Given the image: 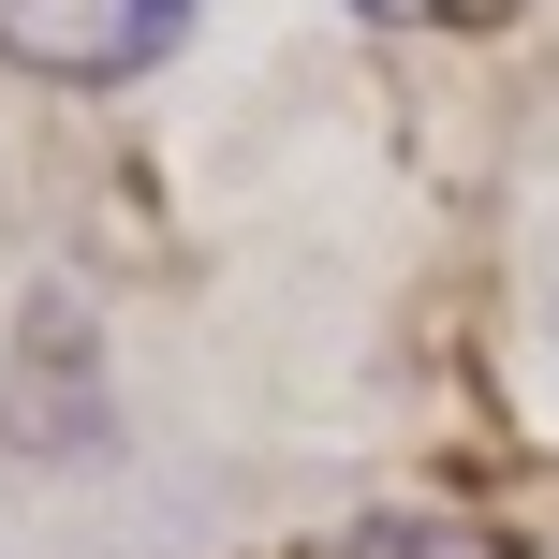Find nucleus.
Instances as JSON below:
<instances>
[{"label":"nucleus","mask_w":559,"mask_h":559,"mask_svg":"<svg viewBox=\"0 0 559 559\" xmlns=\"http://www.w3.org/2000/svg\"><path fill=\"white\" fill-rule=\"evenodd\" d=\"M177 29H192V0H0V59L15 74H59V88L147 74Z\"/></svg>","instance_id":"obj_1"},{"label":"nucleus","mask_w":559,"mask_h":559,"mask_svg":"<svg viewBox=\"0 0 559 559\" xmlns=\"http://www.w3.org/2000/svg\"><path fill=\"white\" fill-rule=\"evenodd\" d=\"M354 559H501V545H486V531H442V515H383Z\"/></svg>","instance_id":"obj_2"},{"label":"nucleus","mask_w":559,"mask_h":559,"mask_svg":"<svg viewBox=\"0 0 559 559\" xmlns=\"http://www.w3.org/2000/svg\"><path fill=\"white\" fill-rule=\"evenodd\" d=\"M368 29H501V15H531V0H354Z\"/></svg>","instance_id":"obj_3"}]
</instances>
